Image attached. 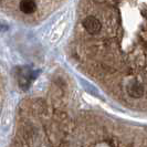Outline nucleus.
Here are the masks:
<instances>
[{"instance_id":"f03ea898","label":"nucleus","mask_w":147,"mask_h":147,"mask_svg":"<svg viewBox=\"0 0 147 147\" xmlns=\"http://www.w3.org/2000/svg\"><path fill=\"white\" fill-rule=\"evenodd\" d=\"M127 93L132 97L138 98V97L143 96V94H144V86L140 84V82L134 81L127 85Z\"/></svg>"},{"instance_id":"7ed1b4c3","label":"nucleus","mask_w":147,"mask_h":147,"mask_svg":"<svg viewBox=\"0 0 147 147\" xmlns=\"http://www.w3.org/2000/svg\"><path fill=\"white\" fill-rule=\"evenodd\" d=\"M20 10H21L23 13L26 15H30V13H33L37 9V3L32 0H23L20 2Z\"/></svg>"},{"instance_id":"f257e3e1","label":"nucleus","mask_w":147,"mask_h":147,"mask_svg":"<svg viewBox=\"0 0 147 147\" xmlns=\"http://www.w3.org/2000/svg\"><path fill=\"white\" fill-rule=\"evenodd\" d=\"M83 27L90 34H95L101 30V22L95 17H86L83 20Z\"/></svg>"}]
</instances>
